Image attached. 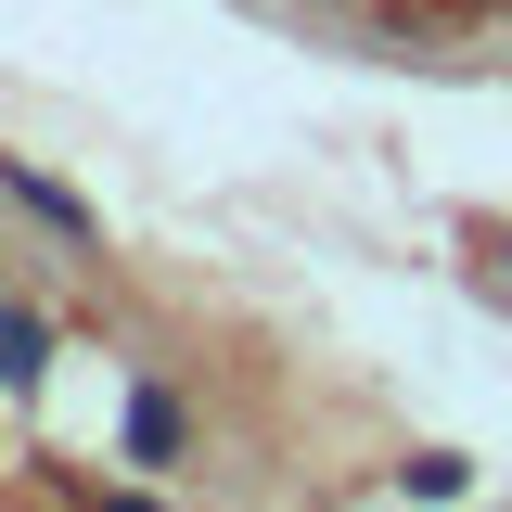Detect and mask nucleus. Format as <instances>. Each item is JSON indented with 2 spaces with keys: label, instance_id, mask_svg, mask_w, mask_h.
<instances>
[{
  "label": "nucleus",
  "instance_id": "nucleus-1",
  "mask_svg": "<svg viewBox=\"0 0 512 512\" xmlns=\"http://www.w3.org/2000/svg\"><path fill=\"white\" fill-rule=\"evenodd\" d=\"M128 448H141V461H167V448H180V410H167V397H154V384H141V397H128Z\"/></svg>",
  "mask_w": 512,
  "mask_h": 512
},
{
  "label": "nucleus",
  "instance_id": "nucleus-2",
  "mask_svg": "<svg viewBox=\"0 0 512 512\" xmlns=\"http://www.w3.org/2000/svg\"><path fill=\"white\" fill-rule=\"evenodd\" d=\"M39 346H52L39 320H26V308H0V384H39Z\"/></svg>",
  "mask_w": 512,
  "mask_h": 512
},
{
  "label": "nucleus",
  "instance_id": "nucleus-3",
  "mask_svg": "<svg viewBox=\"0 0 512 512\" xmlns=\"http://www.w3.org/2000/svg\"><path fill=\"white\" fill-rule=\"evenodd\" d=\"M103 512H141V500H103Z\"/></svg>",
  "mask_w": 512,
  "mask_h": 512
}]
</instances>
